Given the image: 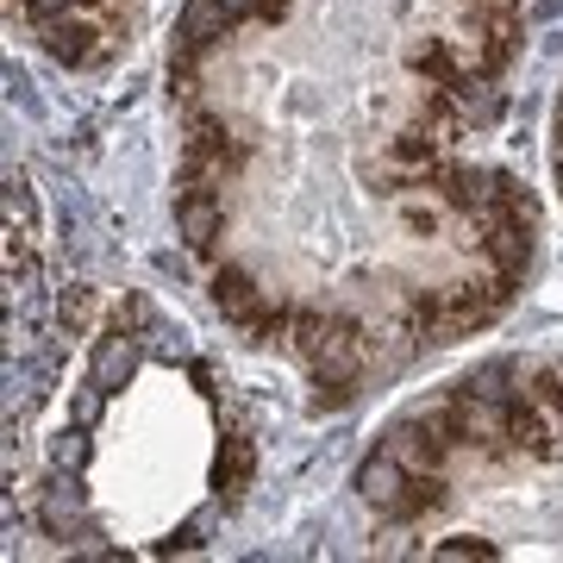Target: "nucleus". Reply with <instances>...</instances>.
<instances>
[{"label": "nucleus", "instance_id": "obj_1", "mask_svg": "<svg viewBox=\"0 0 563 563\" xmlns=\"http://www.w3.org/2000/svg\"><path fill=\"white\" fill-rule=\"evenodd\" d=\"M357 495L376 507L383 520H420V470H407L401 451H388V444H376V451L363 457Z\"/></svg>", "mask_w": 563, "mask_h": 563}, {"label": "nucleus", "instance_id": "obj_2", "mask_svg": "<svg viewBox=\"0 0 563 563\" xmlns=\"http://www.w3.org/2000/svg\"><path fill=\"white\" fill-rule=\"evenodd\" d=\"M38 44H44V57L63 63V69H95V63L113 51V32H107L101 13L69 7V13H57V20L38 25Z\"/></svg>", "mask_w": 563, "mask_h": 563}, {"label": "nucleus", "instance_id": "obj_3", "mask_svg": "<svg viewBox=\"0 0 563 563\" xmlns=\"http://www.w3.org/2000/svg\"><path fill=\"white\" fill-rule=\"evenodd\" d=\"M176 239L195 257H213V244L225 239V201L220 188H176Z\"/></svg>", "mask_w": 563, "mask_h": 563}, {"label": "nucleus", "instance_id": "obj_4", "mask_svg": "<svg viewBox=\"0 0 563 563\" xmlns=\"http://www.w3.org/2000/svg\"><path fill=\"white\" fill-rule=\"evenodd\" d=\"M507 444H514V457H551L558 451V407L514 395L507 401Z\"/></svg>", "mask_w": 563, "mask_h": 563}, {"label": "nucleus", "instance_id": "obj_5", "mask_svg": "<svg viewBox=\"0 0 563 563\" xmlns=\"http://www.w3.org/2000/svg\"><path fill=\"white\" fill-rule=\"evenodd\" d=\"M257 476V444L244 439V432H225L220 457H213V488H220V501H239L244 488Z\"/></svg>", "mask_w": 563, "mask_h": 563}, {"label": "nucleus", "instance_id": "obj_6", "mask_svg": "<svg viewBox=\"0 0 563 563\" xmlns=\"http://www.w3.org/2000/svg\"><path fill=\"white\" fill-rule=\"evenodd\" d=\"M132 369H139V339H132L125 325H113V332L101 339V357H95V383L113 395V388H125V376H132Z\"/></svg>", "mask_w": 563, "mask_h": 563}, {"label": "nucleus", "instance_id": "obj_7", "mask_svg": "<svg viewBox=\"0 0 563 563\" xmlns=\"http://www.w3.org/2000/svg\"><path fill=\"white\" fill-rule=\"evenodd\" d=\"M76 514H81L76 483H63V476H51V483L38 488V526H44V532H76Z\"/></svg>", "mask_w": 563, "mask_h": 563}, {"label": "nucleus", "instance_id": "obj_8", "mask_svg": "<svg viewBox=\"0 0 563 563\" xmlns=\"http://www.w3.org/2000/svg\"><path fill=\"white\" fill-rule=\"evenodd\" d=\"M488 188H495V213H514V220H532V225H539V207H532V195L520 188V176L495 169V176H488Z\"/></svg>", "mask_w": 563, "mask_h": 563}, {"label": "nucleus", "instance_id": "obj_9", "mask_svg": "<svg viewBox=\"0 0 563 563\" xmlns=\"http://www.w3.org/2000/svg\"><path fill=\"white\" fill-rule=\"evenodd\" d=\"M444 213H451V207H444L439 195H432V201H401V225H407V232H426V239L439 232Z\"/></svg>", "mask_w": 563, "mask_h": 563}, {"label": "nucleus", "instance_id": "obj_10", "mask_svg": "<svg viewBox=\"0 0 563 563\" xmlns=\"http://www.w3.org/2000/svg\"><path fill=\"white\" fill-rule=\"evenodd\" d=\"M88 313H95V295H88V288H63L57 295V320L63 325H88Z\"/></svg>", "mask_w": 563, "mask_h": 563}, {"label": "nucleus", "instance_id": "obj_11", "mask_svg": "<svg viewBox=\"0 0 563 563\" xmlns=\"http://www.w3.org/2000/svg\"><path fill=\"white\" fill-rule=\"evenodd\" d=\"M101 401H107V388H101V383H88L76 401H69V426H95V420H101Z\"/></svg>", "mask_w": 563, "mask_h": 563}, {"label": "nucleus", "instance_id": "obj_12", "mask_svg": "<svg viewBox=\"0 0 563 563\" xmlns=\"http://www.w3.org/2000/svg\"><path fill=\"white\" fill-rule=\"evenodd\" d=\"M432 558H495V544L488 539H439Z\"/></svg>", "mask_w": 563, "mask_h": 563}, {"label": "nucleus", "instance_id": "obj_13", "mask_svg": "<svg viewBox=\"0 0 563 563\" xmlns=\"http://www.w3.org/2000/svg\"><path fill=\"white\" fill-rule=\"evenodd\" d=\"M295 13V0H251V25H282Z\"/></svg>", "mask_w": 563, "mask_h": 563}]
</instances>
